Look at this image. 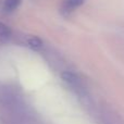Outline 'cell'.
<instances>
[{
    "label": "cell",
    "mask_w": 124,
    "mask_h": 124,
    "mask_svg": "<svg viewBox=\"0 0 124 124\" xmlns=\"http://www.w3.org/2000/svg\"><path fill=\"white\" fill-rule=\"evenodd\" d=\"M21 3V0H4L3 9L8 12H12L14 11Z\"/></svg>",
    "instance_id": "5"
},
{
    "label": "cell",
    "mask_w": 124,
    "mask_h": 124,
    "mask_svg": "<svg viewBox=\"0 0 124 124\" xmlns=\"http://www.w3.org/2000/svg\"><path fill=\"white\" fill-rule=\"evenodd\" d=\"M27 44H28V46L34 50H38L43 47V41H41V39L36 36H33V37H31V38H28Z\"/></svg>",
    "instance_id": "6"
},
{
    "label": "cell",
    "mask_w": 124,
    "mask_h": 124,
    "mask_svg": "<svg viewBox=\"0 0 124 124\" xmlns=\"http://www.w3.org/2000/svg\"><path fill=\"white\" fill-rule=\"evenodd\" d=\"M84 0H64L63 4H62V12L64 13H70L74 11L76 8L82 6Z\"/></svg>",
    "instance_id": "2"
},
{
    "label": "cell",
    "mask_w": 124,
    "mask_h": 124,
    "mask_svg": "<svg viewBox=\"0 0 124 124\" xmlns=\"http://www.w3.org/2000/svg\"><path fill=\"white\" fill-rule=\"evenodd\" d=\"M103 124H124V121L114 111H107L103 114Z\"/></svg>",
    "instance_id": "3"
},
{
    "label": "cell",
    "mask_w": 124,
    "mask_h": 124,
    "mask_svg": "<svg viewBox=\"0 0 124 124\" xmlns=\"http://www.w3.org/2000/svg\"><path fill=\"white\" fill-rule=\"evenodd\" d=\"M61 76H62V79H63L70 87H72L74 90H76L78 94H82V93L84 92L83 83H82L81 78H79L75 73L65 71V72H63L61 74Z\"/></svg>",
    "instance_id": "1"
},
{
    "label": "cell",
    "mask_w": 124,
    "mask_h": 124,
    "mask_svg": "<svg viewBox=\"0 0 124 124\" xmlns=\"http://www.w3.org/2000/svg\"><path fill=\"white\" fill-rule=\"evenodd\" d=\"M10 37H11V30L6 25V24L0 22V40L7 41Z\"/></svg>",
    "instance_id": "4"
}]
</instances>
